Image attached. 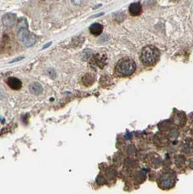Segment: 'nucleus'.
<instances>
[{"instance_id":"1","label":"nucleus","mask_w":193,"mask_h":194,"mask_svg":"<svg viewBox=\"0 0 193 194\" xmlns=\"http://www.w3.org/2000/svg\"><path fill=\"white\" fill-rule=\"evenodd\" d=\"M136 64L133 60L124 59L120 60L114 68V74L119 77H127L136 71Z\"/></svg>"},{"instance_id":"2","label":"nucleus","mask_w":193,"mask_h":194,"mask_svg":"<svg viewBox=\"0 0 193 194\" xmlns=\"http://www.w3.org/2000/svg\"><path fill=\"white\" fill-rule=\"evenodd\" d=\"M159 51L154 46H147L143 49L141 54V60L145 66H152L159 59Z\"/></svg>"},{"instance_id":"3","label":"nucleus","mask_w":193,"mask_h":194,"mask_svg":"<svg viewBox=\"0 0 193 194\" xmlns=\"http://www.w3.org/2000/svg\"><path fill=\"white\" fill-rule=\"evenodd\" d=\"M28 27H29L18 28L17 36H18V40L23 45H24L27 47H30L36 44V36L29 31Z\"/></svg>"},{"instance_id":"4","label":"nucleus","mask_w":193,"mask_h":194,"mask_svg":"<svg viewBox=\"0 0 193 194\" xmlns=\"http://www.w3.org/2000/svg\"><path fill=\"white\" fill-rule=\"evenodd\" d=\"M106 61H107L106 55L97 53V54L93 56L91 58L90 64L93 66H98V67L102 69L105 66Z\"/></svg>"},{"instance_id":"5","label":"nucleus","mask_w":193,"mask_h":194,"mask_svg":"<svg viewBox=\"0 0 193 194\" xmlns=\"http://www.w3.org/2000/svg\"><path fill=\"white\" fill-rule=\"evenodd\" d=\"M2 23L5 27L11 28L16 24V15L12 12H7L5 13L2 17Z\"/></svg>"},{"instance_id":"6","label":"nucleus","mask_w":193,"mask_h":194,"mask_svg":"<svg viewBox=\"0 0 193 194\" xmlns=\"http://www.w3.org/2000/svg\"><path fill=\"white\" fill-rule=\"evenodd\" d=\"M7 85L13 90H20L22 87V82L17 77H9L7 80Z\"/></svg>"},{"instance_id":"7","label":"nucleus","mask_w":193,"mask_h":194,"mask_svg":"<svg viewBox=\"0 0 193 194\" xmlns=\"http://www.w3.org/2000/svg\"><path fill=\"white\" fill-rule=\"evenodd\" d=\"M29 91L34 95H40L43 91V88L40 83H37V82H34L32 83L31 85H29Z\"/></svg>"},{"instance_id":"8","label":"nucleus","mask_w":193,"mask_h":194,"mask_svg":"<svg viewBox=\"0 0 193 194\" xmlns=\"http://www.w3.org/2000/svg\"><path fill=\"white\" fill-rule=\"evenodd\" d=\"M129 12L132 16H138L142 13V7L140 3L136 2L132 3L129 7Z\"/></svg>"},{"instance_id":"9","label":"nucleus","mask_w":193,"mask_h":194,"mask_svg":"<svg viewBox=\"0 0 193 194\" xmlns=\"http://www.w3.org/2000/svg\"><path fill=\"white\" fill-rule=\"evenodd\" d=\"M103 26L100 24V23H95L92 24L89 28V30H90V32L94 36H99L103 32Z\"/></svg>"},{"instance_id":"10","label":"nucleus","mask_w":193,"mask_h":194,"mask_svg":"<svg viewBox=\"0 0 193 194\" xmlns=\"http://www.w3.org/2000/svg\"><path fill=\"white\" fill-rule=\"evenodd\" d=\"M95 77L93 76V75L90 74V73H87L82 77V83L85 86H90L93 85Z\"/></svg>"},{"instance_id":"11","label":"nucleus","mask_w":193,"mask_h":194,"mask_svg":"<svg viewBox=\"0 0 193 194\" xmlns=\"http://www.w3.org/2000/svg\"><path fill=\"white\" fill-rule=\"evenodd\" d=\"M92 56H93L92 51L89 50V49H86V50L82 51L81 57L82 60H84V61H87V60H88L89 59H91Z\"/></svg>"},{"instance_id":"12","label":"nucleus","mask_w":193,"mask_h":194,"mask_svg":"<svg viewBox=\"0 0 193 194\" xmlns=\"http://www.w3.org/2000/svg\"><path fill=\"white\" fill-rule=\"evenodd\" d=\"M47 72H48V75H50V77H52V78H55V77H56V72L55 70H53V69H49L48 71H47Z\"/></svg>"},{"instance_id":"13","label":"nucleus","mask_w":193,"mask_h":194,"mask_svg":"<svg viewBox=\"0 0 193 194\" xmlns=\"http://www.w3.org/2000/svg\"><path fill=\"white\" fill-rule=\"evenodd\" d=\"M71 4L75 6H80L83 2V0H70Z\"/></svg>"},{"instance_id":"14","label":"nucleus","mask_w":193,"mask_h":194,"mask_svg":"<svg viewBox=\"0 0 193 194\" xmlns=\"http://www.w3.org/2000/svg\"><path fill=\"white\" fill-rule=\"evenodd\" d=\"M24 59V57L23 56H21V57H18V58H16V59H15L12 60V61H11L10 62V64H12V63H15V62H18V61H21V60Z\"/></svg>"},{"instance_id":"15","label":"nucleus","mask_w":193,"mask_h":194,"mask_svg":"<svg viewBox=\"0 0 193 194\" xmlns=\"http://www.w3.org/2000/svg\"><path fill=\"white\" fill-rule=\"evenodd\" d=\"M51 45H52V42H50L48 43H47V44H45L44 45V47H42V49H43V50H44V49H46V48H47V47H49L50 46H51Z\"/></svg>"},{"instance_id":"16","label":"nucleus","mask_w":193,"mask_h":194,"mask_svg":"<svg viewBox=\"0 0 193 194\" xmlns=\"http://www.w3.org/2000/svg\"><path fill=\"white\" fill-rule=\"evenodd\" d=\"M102 15H104L103 12H102V13H99V14L95 15V16H92V17H93V18H96V17H98V16H102Z\"/></svg>"},{"instance_id":"17","label":"nucleus","mask_w":193,"mask_h":194,"mask_svg":"<svg viewBox=\"0 0 193 194\" xmlns=\"http://www.w3.org/2000/svg\"><path fill=\"white\" fill-rule=\"evenodd\" d=\"M172 1H173V2H177V1H179V0H172Z\"/></svg>"}]
</instances>
